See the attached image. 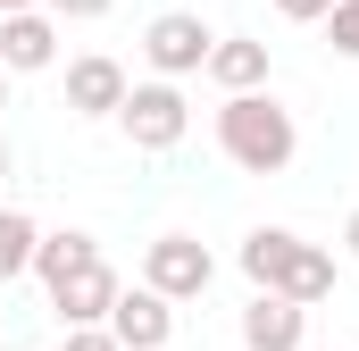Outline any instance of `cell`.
<instances>
[{
    "label": "cell",
    "instance_id": "8fae6325",
    "mask_svg": "<svg viewBox=\"0 0 359 351\" xmlns=\"http://www.w3.org/2000/svg\"><path fill=\"white\" fill-rule=\"evenodd\" d=\"M209 76L226 92H259L268 84V42H251V34H217L209 42Z\"/></svg>",
    "mask_w": 359,
    "mask_h": 351
},
{
    "label": "cell",
    "instance_id": "2e32d148",
    "mask_svg": "<svg viewBox=\"0 0 359 351\" xmlns=\"http://www.w3.org/2000/svg\"><path fill=\"white\" fill-rule=\"evenodd\" d=\"M326 8H334V0H276V17H292V25H318Z\"/></svg>",
    "mask_w": 359,
    "mask_h": 351
},
{
    "label": "cell",
    "instance_id": "e0dca14e",
    "mask_svg": "<svg viewBox=\"0 0 359 351\" xmlns=\"http://www.w3.org/2000/svg\"><path fill=\"white\" fill-rule=\"evenodd\" d=\"M42 8H50V17H76V25H84V17H109V0H42Z\"/></svg>",
    "mask_w": 359,
    "mask_h": 351
},
{
    "label": "cell",
    "instance_id": "8992f818",
    "mask_svg": "<svg viewBox=\"0 0 359 351\" xmlns=\"http://www.w3.org/2000/svg\"><path fill=\"white\" fill-rule=\"evenodd\" d=\"M109 335L126 351H168V335H176V301L168 293H151V284H117V301H109Z\"/></svg>",
    "mask_w": 359,
    "mask_h": 351
},
{
    "label": "cell",
    "instance_id": "7a4b0ae2",
    "mask_svg": "<svg viewBox=\"0 0 359 351\" xmlns=\"http://www.w3.org/2000/svg\"><path fill=\"white\" fill-rule=\"evenodd\" d=\"M243 276H251L259 293H284V301L318 310V301L334 293V251H326V243H301L292 226H251V234H243Z\"/></svg>",
    "mask_w": 359,
    "mask_h": 351
},
{
    "label": "cell",
    "instance_id": "7c38bea8",
    "mask_svg": "<svg viewBox=\"0 0 359 351\" xmlns=\"http://www.w3.org/2000/svg\"><path fill=\"white\" fill-rule=\"evenodd\" d=\"M34 243H42V226H34L25 209H0V284L34 276Z\"/></svg>",
    "mask_w": 359,
    "mask_h": 351
},
{
    "label": "cell",
    "instance_id": "d6986e66",
    "mask_svg": "<svg viewBox=\"0 0 359 351\" xmlns=\"http://www.w3.org/2000/svg\"><path fill=\"white\" fill-rule=\"evenodd\" d=\"M8 8H42V0H0V17H8Z\"/></svg>",
    "mask_w": 359,
    "mask_h": 351
},
{
    "label": "cell",
    "instance_id": "7402d4cb",
    "mask_svg": "<svg viewBox=\"0 0 359 351\" xmlns=\"http://www.w3.org/2000/svg\"><path fill=\"white\" fill-rule=\"evenodd\" d=\"M301 351H318V343H301Z\"/></svg>",
    "mask_w": 359,
    "mask_h": 351
},
{
    "label": "cell",
    "instance_id": "52a82bcc",
    "mask_svg": "<svg viewBox=\"0 0 359 351\" xmlns=\"http://www.w3.org/2000/svg\"><path fill=\"white\" fill-rule=\"evenodd\" d=\"M0 67H8V76L59 67V17H50V8H8V17H0Z\"/></svg>",
    "mask_w": 359,
    "mask_h": 351
},
{
    "label": "cell",
    "instance_id": "5bb4252c",
    "mask_svg": "<svg viewBox=\"0 0 359 351\" xmlns=\"http://www.w3.org/2000/svg\"><path fill=\"white\" fill-rule=\"evenodd\" d=\"M318 25H326V42H334L343 59H359V0H334V8L318 17Z\"/></svg>",
    "mask_w": 359,
    "mask_h": 351
},
{
    "label": "cell",
    "instance_id": "6da1fadb",
    "mask_svg": "<svg viewBox=\"0 0 359 351\" xmlns=\"http://www.w3.org/2000/svg\"><path fill=\"white\" fill-rule=\"evenodd\" d=\"M217 151L243 176H284L292 151H301V126H292V109H284L268 84L259 92H226V100H217Z\"/></svg>",
    "mask_w": 359,
    "mask_h": 351
},
{
    "label": "cell",
    "instance_id": "9c48e42d",
    "mask_svg": "<svg viewBox=\"0 0 359 351\" xmlns=\"http://www.w3.org/2000/svg\"><path fill=\"white\" fill-rule=\"evenodd\" d=\"M309 343V310L284 301V293H251L243 310V351H301Z\"/></svg>",
    "mask_w": 359,
    "mask_h": 351
},
{
    "label": "cell",
    "instance_id": "277c9868",
    "mask_svg": "<svg viewBox=\"0 0 359 351\" xmlns=\"http://www.w3.org/2000/svg\"><path fill=\"white\" fill-rule=\"evenodd\" d=\"M209 276H217V260H209V243H192V234H159V243L142 251V284L168 293V301H201Z\"/></svg>",
    "mask_w": 359,
    "mask_h": 351
},
{
    "label": "cell",
    "instance_id": "9a60e30c",
    "mask_svg": "<svg viewBox=\"0 0 359 351\" xmlns=\"http://www.w3.org/2000/svg\"><path fill=\"white\" fill-rule=\"evenodd\" d=\"M67 351H126V343H117L109 318H100V326H67Z\"/></svg>",
    "mask_w": 359,
    "mask_h": 351
},
{
    "label": "cell",
    "instance_id": "5b68a950",
    "mask_svg": "<svg viewBox=\"0 0 359 351\" xmlns=\"http://www.w3.org/2000/svg\"><path fill=\"white\" fill-rule=\"evenodd\" d=\"M209 25L192 17V8H168V17H151V34H142V59L159 67V76H201L209 67Z\"/></svg>",
    "mask_w": 359,
    "mask_h": 351
},
{
    "label": "cell",
    "instance_id": "ac0fdd59",
    "mask_svg": "<svg viewBox=\"0 0 359 351\" xmlns=\"http://www.w3.org/2000/svg\"><path fill=\"white\" fill-rule=\"evenodd\" d=\"M343 243H351V260H359V209H351V226H343Z\"/></svg>",
    "mask_w": 359,
    "mask_h": 351
},
{
    "label": "cell",
    "instance_id": "3957f363",
    "mask_svg": "<svg viewBox=\"0 0 359 351\" xmlns=\"http://www.w3.org/2000/svg\"><path fill=\"white\" fill-rule=\"evenodd\" d=\"M117 126H126V143H134V151H176L184 134H192V100L176 92V76L126 84V100H117Z\"/></svg>",
    "mask_w": 359,
    "mask_h": 351
},
{
    "label": "cell",
    "instance_id": "30bf717a",
    "mask_svg": "<svg viewBox=\"0 0 359 351\" xmlns=\"http://www.w3.org/2000/svg\"><path fill=\"white\" fill-rule=\"evenodd\" d=\"M117 100H126V67L117 59H100V51L67 59V109L76 117H117Z\"/></svg>",
    "mask_w": 359,
    "mask_h": 351
},
{
    "label": "cell",
    "instance_id": "44dd1931",
    "mask_svg": "<svg viewBox=\"0 0 359 351\" xmlns=\"http://www.w3.org/2000/svg\"><path fill=\"white\" fill-rule=\"evenodd\" d=\"M0 109H8V67H0Z\"/></svg>",
    "mask_w": 359,
    "mask_h": 351
},
{
    "label": "cell",
    "instance_id": "ba28073f",
    "mask_svg": "<svg viewBox=\"0 0 359 351\" xmlns=\"http://www.w3.org/2000/svg\"><path fill=\"white\" fill-rule=\"evenodd\" d=\"M109 301H117V267L100 260V251L50 284V310H59V326H100V318H109Z\"/></svg>",
    "mask_w": 359,
    "mask_h": 351
},
{
    "label": "cell",
    "instance_id": "4fadbf2b",
    "mask_svg": "<svg viewBox=\"0 0 359 351\" xmlns=\"http://www.w3.org/2000/svg\"><path fill=\"white\" fill-rule=\"evenodd\" d=\"M92 251H100V243H92L84 226H67V234H42V243H34V276H42V284H59V276H67V267H84Z\"/></svg>",
    "mask_w": 359,
    "mask_h": 351
},
{
    "label": "cell",
    "instance_id": "603a6c76",
    "mask_svg": "<svg viewBox=\"0 0 359 351\" xmlns=\"http://www.w3.org/2000/svg\"><path fill=\"white\" fill-rule=\"evenodd\" d=\"M0 335H8V326H0Z\"/></svg>",
    "mask_w": 359,
    "mask_h": 351
},
{
    "label": "cell",
    "instance_id": "ffe728a7",
    "mask_svg": "<svg viewBox=\"0 0 359 351\" xmlns=\"http://www.w3.org/2000/svg\"><path fill=\"white\" fill-rule=\"evenodd\" d=\"M0 184H8V143H0Z\"/></svg>",
    "mask_w": 359,
    "mask_h": 351
}]
</instances>
